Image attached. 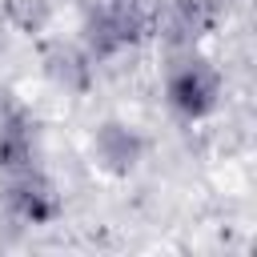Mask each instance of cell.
<instances>
[{"label":"cell","instance_id":"cell-6","mask_svg":"<svg viewBox=\"0 0 257 257\" xmlns=\"http://www.w3.org/2000/svg\"><path fill=\"white\" fill-rule=\"evenodd\" d=\"M92 161L112 177H128L145 161V137L124 120H100L92 133Z\"/></svg>","mask_w":257,"mask_h":257},{"label":"cell","instance_id":"cell-9","mask_svg":"<svg viewBox=\"0 0 257 257\" xmlns=\"http://www.w3.org/2000/svg\"><path fill=\"white\" fill-rule=\"evenodd\" d=\"M205 4H209V8L217 12V16H225V12H229V8L237 4V0H205Z\"/></svg>","mask_w":257,"mask_h":257},{"label":"cell","instance_id":"cell-2","mask_svg":"<svg viewBox=\"0 0 257 257\" xmlns=\"http://www.w3.org/2000/svg\"><path fill=\"white\" fill-rule=\"evenodd\" d=\"M165 96H169V108L177 116L205 120L221 104V72L201 52L181 48V52H173V60L165 68Z\"/></svg>","mask_w":257,"mask_h":257},{"label":"cell","instance_id":"cell-5","mask_svg":"<svg viewBox=\"0 0 257 257\" xmlns=\"http://www.w3.org/2000/svg\"><path fill=\"white\" fill-rule=\"evenodd\" d=\"M24 169H36V124L20 104L0 100V181Z\"/></svg>","mask_w":257,"mask_h":257},{"label":"cell","instance_id":"cell-4","mask_svg":"<svg viewBox=\"0 0 257 257\" xmlns=\"http://www.w3.org/2000/svg\"><path fill=\"white\" fill-rule=\"evenodd\" d=\"M217 12L205 0H165L157 8V32L165 36V44L173 52L181 48H197V40H205L217 28Z\"/></svg>","mask_w":257,"mask_h":257},{"label":"cell","instance_id":"cell-7","mask_svg":"<svg viewBox=\"0 0 257 257\" xmlns=\"http://www.w3.org/2000/svg\"><path fill=\"white\" fill-rule=\"evenodd\" d=\"M40 64H44V76L72 92V96H84L92 88V76H96V60L84 52L80 40H48L44 52H40Z\"/></svg>","mask_w":257,"mask_h":257},{"label":"cell","instance_id":"cell-3","mask_svg":"<svg viewBox=\"0 0 257 257\" xmlns=\"http://www.w3.org/2000/svg\"><path fill=\"white\" fill-rule=\"evenodd\" d=\"M0 205L4 213L16 221V225H52L60 213H64V201H60V189L40 173V169H24L8 181H0Z\"/></svg>","mask_w":257,"mask_h":257},{"label":"cell","instance_id":"cell-1","mask_svg":"<svg viewBox=\"0 0 257 257\" xmlns=\"http://www.w3.org/2000/svg\"><path fill=\"white\" fill-rule=\"evenodd\" d=\"M157 28V4L149 0H112L100 4L84 16L80 24V44L92 60H112L124 48H133L141 36Z\"/></svg>","mask_w":257,"mask_h":257},{"label":"cell","instance_id":"cell-8","mask_svg":"<svg viewBox=\"0 0 257 257\" xmlns=\"http://www.w3.org/2000/svg\"><path fill=\"white\" fill-rule=\"evenodd\" d=\"M0 20L20 36H44L52 24V0H0Z\"/></svg>","mask_w":257,"mask_h":257}]
</instances>
